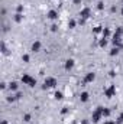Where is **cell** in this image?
I'll return each mask as SVG.
<instances>
[{"label":"cell","instance_id":"3957f363","mask_svg":"<svg viewBox=\"0 0 123 124\" xmlns=\"http://www.w3.org/2000/svg\"><path fill=\"white\" fill-rule=\"evenodd\" d=\"M48 16H49V19H57V17H58V13H57L55 10H51V12L48 13Z\"/></svg>","mask_w":123,"mask_h":124},{"label":"cell","instance_id":"7a4b0ae2","mask_svg":"<svg viewBox=\"0 0 123 124\" xmlns=\"http://www.w3.org/2000/svg\"><path fill=\"white\" fill-rule=\"evenodd\" d=\"M39 48H41V43H39V42H35V43L32 45V52H38Z\"/></svg>","mask_w":123,"mask_h":124},{"label":"cell","instance_id":"6da1fadb","mask_svg":"<svg viewBox=\"0 0 123 124\" xmlns=\"http://www.w3.org/2000/svg\"><path fill=\"white\" fill-rule=\"evenodd\" d=\"M94 78H96V75H94L93 72H88V74L86 75V79H84V82H93V81H94Z\"/></svg>","mask_w":123,"mask_h":124}]
</instances>
